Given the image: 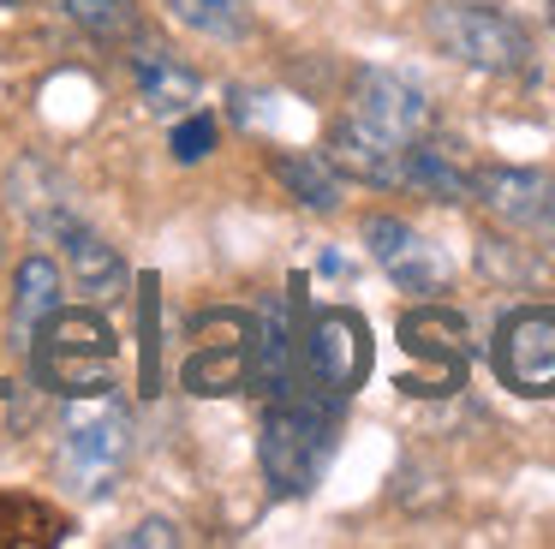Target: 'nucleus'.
Returning a JSON list of instances; mask_svg holds the SVG:
<instances>
[{
  "label": "nucleus",
  "instance_id": "0eeeda50",
  "mask_svg": "<svg viewBox=\"0 0 555 549\" xmlns=\"http://www.w3.org/2000/svg\"><path fill=\"white\" fill-rule=\"evenodd\" d=\"M126 460H132V418H126V406H96V412H78L66 424L61 465L85 496H102L126 472Z\"/></svg>",
  "mask_w": 555,
  "mask_h": 549
},
{
  "label": "nucleus",
  "instance_id": "f03ea898",
  "mask_svg": "<svg viewBox=\"0 0 555 549\" xmlns=\"http://www.w3.org/2000/svg\"><path fill=\"white\" fill-rule=\"evenodd\" d=\"M37 376L61 394L114 388V329L96 310H54L37 329Z\"/></svg>",
  "mask_w": 555,
  "mask_h": 549
},
{
  "label": "nucleus",
  "instance_id": "4be33fe9",
  "mask_svg": "<svg viewBox=\"0 0 555 549\" xmlns=\"http://www.w3.org/2000/svg\"><path fill=\"white\" fill-rule=\"evenodd\" d=\"M550 24H555V0H550Z\"/></svg>",
  "mask_w": 555,
  "mask_h": 549
},
{
  "label": "nucleus",
  "instance_id": "ddd939ff",
  "mask_svg": "<svg viewBox=\"0 0 555 549\" xmlns=\"http://www.w3.org/2000/svg\"><path fill=\"white\" fill-rule=\"evenodd\" d=\"M49 245L66 251V263H73L78 286H85L90 298H120V293H126V263H120V251H114L108 239H102L96 227L85 221V215H73V221H66L61 233L49 239Z\"/></svg>",
  "mask_w": 555,
  "mask_h": 549
},
{
  "label": "nucleus",
  "instance_id": "7ed1b4c3",
  "mask_svg": "<svg viewBox=\"0 0 555 549\" xmlns=\"http://www.w3.org/2000/svg\"><path fill=\"white\" fill-rule=\"evenodd\" d=\"M257 454H263V477L275 496H305L323 477L328 454H335V418L311 400H281L263 418Z\"/></svg>",
  "mask_w": 555,
  "mask_h": 549
},
{
  "label": "nucleus",
  "instance_id": "6e6552de",
  "mask_svg": "<svg viewBox=\"0 0 555 549\" xmlns=\"http://www.w3.org/2000/svg\"><path fill=\"white\" fill-rule=\"evenodd\" d=\"M305 365H311L323 394H352L371 376V329L359 310H317L311 334H305Z\"/></svg>",
  "mask_w": 555,
  "mask_h": 549
},
{
  "label": "nucleus",
  "instance_id": "2eb2a0df",
  "mask_svg": "<svg viewBox=\"0 0 555 549\" xmlns=\"http://www.w3.org/2000/svg\"><path fill=\"white\" fill-rule=\"evenodd\" d=\"M54 310H61V269H54L49 257H25V263H18V293H13V329H18V341H30V334H37Z\"/></svg>",
  "mask_w": 555,
  "mask_h": 549
},
{
  "label": "nucleus",
  "instance_id": "f3484780",
  "mask_svg": "<svg viewBox=\"0 0 555 549\" xmlns=\"http://www.w3.org/2000/svg\"><path fill=\"white\" fill-rule=\"evenodd\" d=\"M78 30L102 36V42H138V7L132 0H54Z\"/></svg>",
  "mask_w": 555,
  "mask_h": 549
},
{
  "label": "nucleus",
  "instance_id": "dca6fc26",
  "mask_svg": "<svg viewBox=\"0 0 555 549\" xmlns=\"http://www.w3.org/2000/svg\"><path fill=\"white\" fill-rule=\"evenodd\" d=\"M275 179L305 209H317V215L340 209V167L328 155H275Z\"/></svg>",
  "mask_w": 555,
  "mask_h": 549
},
{
  "label": "nucleus",
  "instance_id": "423d86ee",
  "mask_svg": "<svg viewBox=\"0 0 555 549\" xmlns=\"http://www.w3.org/2000/svg\"><path fill=\"white\" fill-rule=\"evenodd\" d=\"M495 370L514 394L550 400L555 394V305H519L495 329Z\"/></svg>",
  "mask_w": 555,
  "mask_h": 549
},
{
  "label": "nucleus",
  "instance_id": "39448f33",
  "mask_svg": "<svg viewBox=\"0 0 555 549\" xmlns=\"http://www.w3.org/2000/svg\"><path fill=\"white\" fill-rule=\"evenodd\" d=\"M472 197L507 233L555 251V174H538V167H478L472 174Z\"/></svg>",
  "mask_w": 555,
  "mask_h": 549
},
{
  "label": "nucleus",
  "instance_id": "aec40b11",
  "mask_svg": "<svg viewBox=\"0 0 555 549\" xmlns=\"http://www.w3.org/2000/svg\"><path fill=\"white\" fill-rule=\"evenodd\" d=\"M120 544H144V549H173V544H180V525H173V520H144V525H132V532H126Z\"/></svg>",
  "mask_w": 555,
  "mask_h": 549
},
{
  "label": "nucleus",
  "instance_id": "9d476101",
  "mask_svg": "<svg viewBox=\"0 0 555 549\" xmlns=\"http://www.w3.org/2000/svg\"><path fill=\"white\" fill-rule=\"evenodd\" d=\"M400 341L412 358H424V376H412V394H448L460 388V370H466V322L454 310H406L400 322Z\"/></svg>",
  "mask_w": 555,
  "mask_h": 549
},
{
  "label": "nucleus",
  "instance_id": "a211bd4d",
  "mask_svg": "<svg viewBox=\"0 0 555 549\" xmlns=\"http://www.w3.org/2000/svg\"><path fill=\"white\" fill-rule=\"evenodd\" d=\"M162 7H168V18H180L185 30L216 36V42H240V36L251 30L240 0H162Z\"/></svg>",
  "mask_w": 555,
  "mask_h": 549
},
{
  "label": "nucleus",
  "instance_id": "20e7f679",
  "mask_svg": "<svg viewBox=\"0 0 555 549\" xmlns=\"http://www.w3.org/2000/svg\"><path fill=\"white\" fill-rule=\"evenodd\" d=\"M347 119H352V126H364L371 138L400 143V150L436 131V107H430V95H424L412 78H400V72H376V66L352 78Z\"/></svg>",
  "mask_w": 555,
  "mask_h": 549
},
{
  "label": "nucleus",
  "instance_id": "6ab92c4d",
  "mask_svg": "<svg viewBox=\"0 0 555 549\" xmlns=\"http://www.w3.org/2000/svg\"><path fill=\"white\" fill-rule=\"evenodd\" d=\"M209 150H216V119L185 107L180 126H173V162H204Z\"/></svg>",
  "mask_w": 555,
  "mask_h": 549
},
{
  "label": "nucleus",
  "instance_id": "f257e3e1",
  "mask_svg": "<svg viewBox=\"0 0 555 549\" xmlns=\"http://www.w3.org/2000/svg\"><path fill=\"white\" fill-rule=\"evenodd\" d=\"M424 30H430V42L442 48L448 60H460V66H472V72L531 78V66H538V48H531L526 24L507 18L490 0H436V7L424 12Z\"/></svg>",
  "mask_w": 555,
  "mask_h": 549
},
{
  "label": "nucleus",
  "instance_id": "4468645a",
  "mask_svg": "<svg viewBox=\"0 0 555 549\" xmlns=\"http://www.w3.org/2000/svg\"><path fill=\"white\" fill-rule=\"evenodd\" d=\"M406 186L424 191V197H436V203H466L472 197V167L454 155V143H436V131H430V138H418L406 150Z\"/></svg>",
  "mask_w": 555,
  "mask_h": 549
},
{
  "label": "nucleus",
  "instance_id": "412c9836",
  "mask_svg": "<svg viewBox=\"0 0 555 549\" xmlns=\"http://www.w3.org/2000/svg\"><path fill=\"white\" fill-rule=\"evenodd\" d=\"M0 7H25V0H0Z\"/></svg>",
  "mask_w": 555,
  "mask_h": 549
},
{
  "label": "nucleus",
  "instance_id": "9b49d317",
  "mask_svg": "<svg viewBox=\"0 0 555 549\" xmlns=\"http://www.w3.org/2000/svg\"><path fill=\"white\" fill-rule=\"evenodd\" d=\"M132 78H138V95H144L150 114H168L180 119L185 107L197 102V90H204V78H197V66H185L173 48L162 42H138L132 48Z\"/></svg>",
  "mask_w": 555,
  "mask_h": 549
},
{
  "label": "nucleus",
  "instance_id": "f8f14e48",
  "mask_svg": "<svg viewBox=\"0 0 555 549\" xmlns=\"http://www.w3.org/2000/svg\"><path fill=\"white\" fill-rule=\"evenodd\" d=\"M406 150L388 143V138H371V131L352 126V119H340V126L328 131V162L340 167V179H364V186H406Z\"/></svg>",
  "mask_w": 555,
  "mask_h": 549
},
{
  "label": "nucleus",
  "instance_id": "1a4fd4ad",
  "mask_svg": "<svg viewBox=\"0 0 555 549\" xmlns=\"http://www.w3.org/2000/svg\"><path fill=\"white\" fill-rule=\"evenodd\" d=\"M364 245H371L376 269L395 286H406V293H442L448 286V257L400 215H371L364 221Z\"/></svg>",
  "mask_w": 555,
  "mask_h": 549
}]
</instances>
